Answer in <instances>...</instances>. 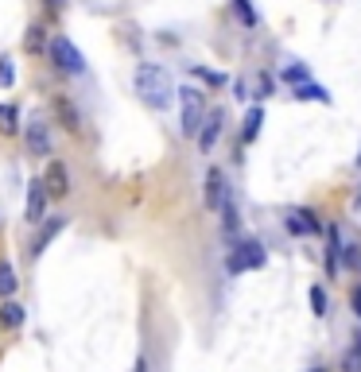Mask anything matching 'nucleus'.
<instances>
[{
    "mask_svg": "<svg viewBox=\"0 0 361 372\" xmlns=\"http://www.w3.org/2000/svg\"><path fill=\"white\" fill-rule=\"evenodd\" d=\"M136 93H140L144 105L151 109H168L171 97H175V85H171V74L156 62H140L136 67Z\"/></svg>",
    "mask_w": 361,
    "mask_h": 372,
    "instance_id": "1",
    "label": "nucleus"
},
{
    "mask_svg": "<svg viewBox=\"0 0 361 372\" xmlns=\"http://www.w3.org/2000/svg\"><path fill=\"white\" fill-rule=\"evenodd\" d=\"M47 55H50V62L62 70V74H86V58H82V50L74 47V43L67 39V35H55V39L47 43Z\"/></svg>",
    "mask_w": 361,
    "mask_h": 372,
    "instance_id": "2",
    "label": "nucleus"
},
{
    "mask_svg": "<svg viewBox=\"0 0 361 372\" xmlns=\"http://www.w3.org/2000/svg\"><path fill=\"white\" fill-rule=\"evenodd\" d=\"M179 105H183V136H198L202 132V120H206V101L194 85L179 90Z\"/></svg>",
    "mask_w": 361,
    "mask_h": 372,
    "instance_id": "3",
    "label": "nucleus"
},
{
    "mask_svg": "<svg viewBox=\"0 0 361 372\" xmlns=\"http://www.w3.org/2000/svg\"><path fill=\"white\" fill-rule=\"evenodd\" d=\"M264 248L257 244V240H241V244L229 252V260H226V272L229 275H241V272H252V268H264Z\"/></svg>",
    "mask_w": 361,
    "mask_h": 372,
    "instance_id": "4",
    "label": "nucleus"
},
{
    "mask_svg": "<svg viewBox=\"0 0 361 372\" xmlns=\"http://www.w3.org/2000/svg\"><path fill=\"white\" fill-rule=\"evenodd\" d=\"M24 217H27V225H39L47 217V186H43V179H32V186H27Z\"/></svg>",
    "mask_w": 361,
    "mask_h": 372,
    "instance_id": "5",
    "label": "nucleus"
},
{
    "mask_svg": "<svg viewBox=\"0 0 361 372\" xmlns=\"http://www.w3.org/2000/svg\"><path fill=\"white\" fill-rule=\"evenodd\" d=\"M226 174L218 171V167H210V171H206V191H202V202H206V209H214V214H218L222 206H226Z\"/></svg>",
    "mask_w": 361,
    "mask_h": 372,
    "instance_id": "6",
    "label": "nucleus"
},
{
    "mask_svg": "<svg viewBox=\"0 0 361 372\" xmlns=\"http://www.w3.org/2000/svg\"><path fill=\"white\" fill-rule=\"evenodd\" d=\"M27 151H32L35 159L50 156V132H47V120H39V116L27 120Z\"/></svg>",
    "mask_w": 361,
    "mask_h": 372,
    "instance_id": "7",
    "label": "nucleus"
},
{
    "mask_svg": "<svg viewBox=\"0 0 361 372\" xmlns=\"http://www.w3.org/2000/svg\"><path fill=\"white\" fill-rule=\"evenodd\" d=\"M43 186H47V198H67L70 194V171L62 163H50L43 174Z\"/></svg>",
    "mask_w": 361,
    "mask_h": 372,
    "instance_id": "8",
    "label": "nucleus"
},
{
    "mask_svg": "<svg viewBox=\"0 0 361 372\" xmlns=\"http://www.w3.org/2000/svg\"><path fill=\"white\" fill-rule=\"evenodd\" d=\"M284 225H287V233H295V237H311V233H322V225L315 221L311 209H292Z\"/></svg>",
    "mask_w": 361,
    "mask_h": 372,
    "instance_id": "9",
    "label": "nucleus"
},
{
    "mask_svg": "<svg viewBox=\"0 0 361 372\" xmlns=\"http://www.w3.org/2000/svg\"><path fill=\"white\" fill-rule=\"evenodd\" d=\"M222 120H226V113H222V109L206 113V120H202V132H198V148H202V151H210L214 144H218V136H222Z\"/></svg>",
    "mask_w": 361,
    "mask_h": 372,
    "instance_id": "10",
    "label": "nucleus"
},
{
    "mask_svg": "<svg viewBox=\"0 0 361 372\" xmlns=\"http://www.w3.org/2000/svg\"><path fill=\"white\" fill-rule=\"evenodd\" d=\"M62 229H67V217H50V221H47V225H43V229H39V237H35V244H32V248H27V252H32V256H39L43 248H47V244H50V240L59 237V233H62Z\"/></svg>",
    "mask_w": 361,
    "mask_h": 372,
    "instance_id": "11",
    "label": "nucleus"
},
{
    "mask_svg": "<svg viewBox=\"0 0 361 372\" xmlns=\"http://www.w3.org/2000/svg\"><path fill=\"white\" fill-rule=\"evenodd\" d=\"M0 326L4 330H20L24 326V306L12 303V298H0Z\"/></svg>",
    "mask_w": 361,
    "mask_h": 372,
    "instance_id": "12",
    "label": "nucleus"
},
{
    "mask_svg": "<svg viewBox=\"0 0 361 372\" xmlns=\"http://www.w3.org/2000/svg\"><path fill=\"white\" fill-rule=\"evenodd\" d=\"M292 97H295V101H322V105H330V93L322 90V85H315V82H303V85H295V90H292Z\"/></svg>",
    "mask_w": 361,
    "mask_h": 372,
    "instance_id": "13",
    "label": "nucleus"
},
{
    "mask_svg": "<svg viewBox=\"0 0 361 372\" xmlns=\"http://www.w3.org/2000/svg\"><path fill=\"white\" fill-rule=\"evenodd\" d=\"M261 120H264V109H261V105H252L249 113H245V128H241L245 144H249V140H257V132H261Z\"/></svg>",
    "mask_w": 361,
    "mask_h": 372,
    "instance_id": "14",
    "label": "nucleus"
},
{
    "mask_svg": "<svg viewBox=\"0 0 361 372\" xmlns=\"http://www.w3.org/2000/svg\"><path fill=\"white\" fill-rule=\"evenodd\" d=\"M16 272H12V264L8 260H0V298H12L16 295Z\"/></svg>",
    "mask_w": 361,
    "mask_h": 372,
    "instance_id": "15",
    "label": "nucleus"
},
{
    "mask_svg": "<svg viewBox=\"0 0 361 372\" xmlns=\"http://www.w3.org/2000/svg\"><path fill=\"white\" fill-rule=\"evenodd\" d=\"M20 128V109L16 105H0V132H16Z\"/></svg>",
    "mask_w": 361,
    "mask_h": 372,
    "instance_id": "16",
    "label": "nucleus"
},
{
    "mask_svg": "<svg viewBox=\"0 0 361 372\" xmlns=\"http://www.w3.org/2000/svg\"><path fill=\"white\" fill-rule=\"evenodd\" d=\"M338 252H342V240H338V229H330V248H327V275L338 272Z\"/></svg>",
    "mask_w": 361,
    "mask_h": 372,
    "instance_id": "17",
    "label": "nucleus"
},
{
    "mask_svg": "<svg viewBox=\"0 0 361 372\" xmlns=\"http://www.w3.org/2000/svg\"><path fill=\"white\" fill-rule=\"evenodd\" d=\"M43 43H47L43 27H39V24H32V27H27V35H24V47H27V50H43Z\"/></svg>",
    "mask_w": 361,
    "mask_h": 372,
    "instance_id": "18",
    "label": "nucleus"
},
{
    "mask_svg": "<svg viewBox=\"0 0 361 372\" xmlns=\"http://www.w3.org/2000/svg\"><path fill=\"white\" fill-rule=\"evenodd\" d=\"M307 78H311V74H307V67H303V62H295V67H284V82H292V90H295V85H303Z\"/></svg>",
    "mask_w": 361,
    "mask_h": 372,
    "instance_id": "19",
    "label": "nucleus"
},
{
    "mask_svg": "<svg viewBox=\"0 0 361 372\" xmlns=\"http://www.w3.org/2000/svg\"><path fill=\"white\" fill-rule=\"evenodd\" d=\"M222 225H226V233H237V225H241V217H237V206L226 198V206H222Z\"/></svg>",
    "mask_w": 361,
    "mask_h": 372,
    "instance_id": "20",
    "label": "nucleus"
},
{
    "mask_svg": "<svg viewBox=\"0 0 361 372\" xmlns=\"http://www.w3.org/2000/svg\"><path fill=\"white\" fill-rule=\"evenodd\" d=\"M55 109H59V113L62 116H67V128H70V132H78V113H74V109H70V101H55Z\"/></svg>",
    "mask_w": 361,
    "mask_h": 372,
    "instance_id": "21",
    "label": "nucleus"
},
{
    "mask_svg": "<svg viewBox=\"0 0 361 372\" xmlns=\"http://www.w3.org/2000/svg\"><path fill=\"white\" fill-rule=\"evenodd\" d=\"M16 82V70H12V58H0V90H8Z\"/></svg>",
    "mask_w": 361,
    "mask_h": 372,
    "instance_id": "22",
    "label": "nucleus"
},
{
    "mask_svg": "<svg viewBox=\"0 0 361 372\" xmlns=\"http://www.w3.org/2000/svg\"><path fill=\"white\" fill-rule=\"evenodd\" d=\"M233 12L241 16V24H245V27L257 24V16H252V8H249V0H233Z\"/></svg>",
    "mask_w": 361,
    "mask_h": 372,
    "instance_id": "23",
    "label": "nucleus"
},
{
    "mask_svg": "<svg viewBox=\"0 0 361 372\" xmlns=\"http://www.w3.org/2000/svg\"><path fill=\"white\" fill-rule=\"evenodd\" d=\"M311 310H315V315H327V291H322V287H311Z\"/></svg>",
    "mask_w": 361,
    "mask_h": 372,
    "instance_id": "24",
    "label": "nucleus"
},
{
    "mask_svg": "<svg viewBox=\"0 0 361 372\" xmlns=\"http://www.w3.org/2000/svg\"><path fill=\"white\" fill-rule=\"evenodd\" d=\"M194 78H202L210 85H226V74H214V70H202V67H194Z\"/></svg>",
    "mask_w": 361,
    "mask_h": 372,
    "instance_id": "25",
    "label": "nucleus"
},
{
    "mask_svg": "<svg viewBox=\"0 0 361 372\" xmlns=\"http://www.w3.org/2000/svg\"><path fill=\"white\" fill-rule=\"evenodd\" d=\"M342 368H346V372H361V353H357V349H353V353H346Z\"/></svg>",
    "mask_w": 361,
    "mask_h": 372,
    "instance_id": "26",
    "label": "nucleus"
},
{
    "mask_svg": "<svg viewBox=\"0 0 361 372\" xmlns=\"http://www.w3.org/2000/svg\"><path fill=\"white\" fill-rule=\"evenodd\" d=\"M342 252H346V264H357V244H342Z\"/></svg>",
    "mask_w": 361,
    "mask_h": 372,
    "instance_id": "27",
    "label": "nucleus"
},
{
    "mask_svg": "<svg viewBox=\"0 0 361 372\" xmlns=\"http://www.w3.org/2000/svg\"><path fill=\"white\" fill-rule=\"evenodd\" d=\"M350 306H353V315L361 318V287H357V291H353V295H350Z\"/></svg>",
    "mask_w": 361,
    "mask_h": 372,
    "instance_id": "28",
    "label": "nucleus"
},
{
    "mask_svg": "<svg viewBox=\"0 0 361 372\" xmlns=\"http://www.w3.org/2000/svg\"><path fill=\"white\" fill-rule=\"evenodd\" d=\"M47 4H50V8H59V4H67V0H47Z\"/></svg>",
    "mask_w": 361,
    "mask_h": 372,
    "instance_id": "29",
    "label": "nucleus"
},
{
    "mask_svg": "<svg viewBox=\"0 0 361 372\" xmlns=\"http://www.w3.org/2000/svg\"><path fill=\"white\" fill-rule=\"evenodd\" d=\"M357 353H361V338H357Z\"/></svg>",
    "mask_w": 361,
    "mask_h": 372,
    "instance_id": "30",
    "label": "nucleus"
},
{
    "mask_svg": "<svg viewBox=\"0 0 361 372\" xmlns=\"http://www.w3.org/2000/svg\"><path fill=\"white\" fill-rule=\"evenodd\" d=\"M311 372H327V368H311Z\"/></svg>",
    "mask_w": 361,
    "mask_h": 372,
    "instance_id": "31",
    "label": "nucleus"
},
{
    "mask_svg": "<svg viewBox=\"0 0 361 372\" xmlns=\"http://www.w3.org/2000/svg\"><path fill=\"white\" fill-rule=\"evenodd\" d=\"M357 167H361V156H357Z\"/></svg>",
    "mask_w": 361,
    "mask_h": 372,
    "instance_id": "32",
    "label": "nucleus"
}]
</instances>
